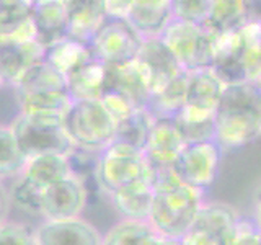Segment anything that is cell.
I'll return each instance as SVG.
<instances>
[{"label": "cell", "instance_id": "obj_29", "mask_svg": "<svg viewBox=\"0 0 261 245\" xmlns=\"http://www.w3.org/2000/svg\"><path fill=\"white\" fill-rule=\"evenodd\" d=\"M27 165L28 159L20 149L12 128L0 125V182H12L21 177Z\"/></svg>", "mask_w": 261, "mask_h": 245}, {"label": "cell", "instance_id": "obj_18", "mask_svg": "<svg viewBox=\"0 0 261 245\" xmlns=\"http://www.w3.org/2000/svg\"><path fill=\"white\" fill-rule=\"evenodd\" d=\"M110 198L111 206L126 220H139L147 223L152 208L153 190L150 178H145L142 182L129 185L122 190H118L111 194H106Z\"/></svg>", "mask_w": 261, "mask_h": 245}, {"label": "cell", "instance_id": "obj_13", "mask_svg": "<svg viewBox=\"0 0 261 245\" xmlns=\"http://www.w3.org/2000/svg\"><path fill=\"white\" fill-rule=\"evenodd\" d=\"M185 145V139L173 119H155L144 154L152 168L173 167Z\"/></svg>", "mask_w": 261, "mask_h": 245}, {"label": "cell", "instance_id": "obj_33", "mask_svg": "<svg viewBox=\"0 0 261 245\" xmlns=\"http://www.w3.org/2000/svg\"><path fill=\"white\" fill-rule=\"evenodd\" d=\"M33 16V2L0 0V39L12 36Z\"/></svg>", "mask_w": 261, "mask_h": 245}, {"label": "cell", "instance_id": "obj_42", "mask_svg": "<svg viewBox=\"0 0 261 245\" xmlns=\"http://www.w3.org/2000/svg\"><path fill=\"white\" fill-rule=\"evenodd\" d=\"M251 84H255V87L258 88V92H259V95H261V76H259L255 82H251Z\"/></svg>", "mask_w": 261, "mask_h": 245}, {"label": "cell", "instance_id": "obj_12", "mask_svg": "<svg viewBox=\"0 0 261 245\" xmlns=\"http://www.w3.org/2000/svg\"><path fill=\"white\" fill-rule=\"evenodd\" d=\"M38 245H101L103 234L84 217L41 220L33 229Z\"/></svg>", "mask_w": 261, "mask_h": 245}, {"label": "cell", "instance_id": "obj_32", "mask_svg": "<svg viewBox=\"0 0 261 245\" xmlns=\"http://www.w3.org/2000/svg\"><path fill=\"white\" fill-rule=\"evenodd\" d=\"M7 188L10 193L12 206L18 208L33 217H41V200H43L44 190L38 188L23 175L12 180V185Z\"/></svg>", "mask_w": 261, "mask_h": 245}, {"label": "cell", "instance_id": "obj_3", "mask_svg": "<svg viewBox=\"0 0 261 245\" xmlns=\"http://www.w3.org/2000/svg\"><path fill=\"white\" fill-rule=\"evenodd\" d=\"M64 128L75 147L100 154L116 141L118 121L101 100H79L65 114Z\"/></svg>", "mask_w": 261, "mask_h": 245}, {"label": "cell", "instance_id": "obj_35", "mask_svg": "<svg viewBox=\"0 0 261 245\" xmlns=\"http://www.w3.org/2000/svg\"><path fill=\"white\" fill-rule=\"evenodd\" d=\"M171 10L176 20L204 24L209 16L211 0H171Z\"/></svg>", "mask_w": 261, "mask_h": 245}, {"label": "cell", "instance_id": "obj_27", "mask_svg": "<svg viewBox=\"0 0 261 245\" xmlns=\"http://www.w3.org/2000/svg\"><path fill=\"white\" fill-rule=\"evenodd\" d=\"M92 59H95V57L90 51V46L72 39H64L47 49L44 61L67 79L72 72H75Z\"/></svg>", "mask_w": 261, "mask_h": 245}, {"label": "cell", "instance_id": "obj_23", "mask_svg": "<svg viewBox=\"0 0 261 245\" xmlns=\"http://www.w3.org/2000/svg\"><path fill=\"white\" fill-rule=\"evenodd\" d=\"M224 88V82L216 76V72L212 69L191 72L190 82H188L186 105L216 111Z\"/></svg>", "mask_w": 261, "mask_h": 245}, {"label": "cell", "instance_id": "obj_10", "mask_svg": "<svg viewBox=\"0 0 261 245\" xmlns=\"http://www.w3.org/2000/svg\"><path fill=\"white\" fill-rule=\"evenodd\" d=\"M88 203L87 183L77 177H69L47 186L41 200L43 220H65L82 217Z\"/></svg>", "mask_w": 261, "mask_h": 245}, {"label": "cell", "instance_id": "obj_17", "mask_svg": "<svg viewBox=\"0 0 261 245\" xmlns=\"http://www.w3.org/2000/svg\"><path fill=\"white\" fill-rule=\"evenodd\" d=\"M126 20L142 39L162 38L173 20L171 0H133Z\"/></svg>", "mask_w": 261, "mask_h": 245}, {"label": "cell", "instance_id": "obj_1", "mask_svg": "<svg viewBox=\"0 0 261 245\" xmlns=\"http://www.w3.org/2000/svg\"><path fill=\"white\" fill-rule=\"evenodd\" d=\"M261 137V95L251 82L225 85L216 110V142L222 152L243 149Z\"/></svg>", "mask_w": 261, "mask_h": 245}, {"label": "cell", "instance_id": "obj_16", "mask_svg": "<svg viewBox=\"0 0 261 245\" xmlns=\"http://www.w3.org/2000/svg\"><path fill=\"white\" fill-rule=\"evenodd\" d=\"M33 23L36 41L46 49L67 39V7L65 0H39L33 2Z\"/></svg>", "mask_w": 261, "mask_h": 245}, {"label": "cell", "instance_id": "obj_30", "mask_svg": "<svg viewBox=\"0 0 261 245\" xmlns=\"http://www.w3.org/2000/svg\"><path fill=\"white\" fill-rule=\"evenodd\" d=\"M155 118L147 108H137L118 122L116 139L121 142L136 147L139 151H144L149 136L152 133Z\"/></svg>", "mask_w": 261, "mask_h": 245}, {"label": "cell", "instance_id": "obj_39", "mask_svg": "<svg viewBox=\"0 0 261 245\" xmlns=\"http://www.w3.org/2000/svg\"><path fill=\"white\" fill-rule=\"evenodd\" d=\"M10 209H12L10 193H8L7 185L4 182H0V224H4L5 220H8Z\"/></svg>", "mask_w": 261, "mask_h": 245}, {"label": "cell", "instance_id": "obj_43", "mask_svg": "<svg viewBox=\"0 0 261 245\" xmlns=\"http://www.w3.org/2000/svg\"><path fill=\"white\" fill-rule=\"evenodd\" d=\"M7 87V84H5V80L2 79V76H0V90H4Z\"/></svg>", "mask_w": 261, "mask_h": 245}, {"label": "cell", "instance_id": "obj_41", "mask_svg": "<svg viewBox=\"0 0 261 245\" xmlns=\"http://www.w3.org/2000/svg\"><path fill=\"white\" fill-rule=\"evenodd\" d=\"M149 245H183V240L181 239H175V237H168V235L155 232Z\"/></svg>", "mask_w": 261, "mask_h": 245}, {"label": "cell", "instance_id": "obj_2", "mask_svg": "<svg viewBox=\"0 0 261 245\" xmlns=\"http://www.w3.org/2000/svg\"><path fill=\"white\" fill-rule=\"evenodd\" d=\"M204 193L185 183L153 190L149 223L155 232L183 239L191 229L201 206Z\"/></svg>", "mask_w": 261, "mask_h": 245}, {"label": "cell", "instance_id": "obj_8", "mask_svg": "<svg viewBox=\"0 0 261 245\" xmlns=\"http://www.w3.org/2000/svg\"><path fill=\"white\" fill-rule=\"evenodd\" d=\"M239 211L227 203L204 201L183 245H232Z\"/></svg>", "mask_w": 261, "mask_h": 245}, {"label": "cell", "instance_id": "obj_6", "mask_svg": "<svg viewBox=\"0 0 261 245\" xmlns=\"http://www.w3.org/2000/svg\"><path fill=\"white\" fill-rule=\"evenodd\" d=\"M160 39L185 72L212 67V33L204 24L173 18Z\"/></svg>", "mask_w": 261, "mask_h": 245}, {"label": "cell", "instance_id": "obj_26", "mask_svg": "<svg viewBox=\"0 0 261 245\" xmlns=\"http://www.w3.org/2000/svg\"><path fill=\"white\" fill-rule=\"evenodd\" d=\"M18 108L21 114L39 118H61L64 119L73 103L69 92H49L38 95L18 96Z\"/></svg>", "mask_w": 261, "mask_h": 245}, {"label": "cell", "instance_id": "obj_11", "mask_svg": "<svg viewBox=\"0 0 261 245\" xmlns=\"http://www.w3.org/2000/svg\"><path fill=\"white\" fill-rule=\"evenodd\" d=\"M105 92L118 93L136 110L147 108L152 96L149 72L137 57L126 64L106 65Z\"/></svg>", "mask_w": 261, "mask_h": 245}, {"label": "cell", "instance_id": "obj_4", "mask_svg": "<svg viewBox=\"0 0 261 245\" xmlns=\"http://www.w3.org/2000/svg\"><path fill=\"white\" fill-rule=\"evenodd\" d=\"M150 172L152 168L144 151L116 139L98 157L95 182L105 194H111L129 185L150 178Z\"/></svg>", "mask_w": 261, "mask_h": 245}, {"label": "cell", "instance_id": "obj_22", "mask_svg": "<svg viewBox=\"0 0 261 245\" xmlns=\"http://www.w3.org/2000/svg\"><path fill=\"white\" fill-rule=\"evenodd\" d=\"M250 5L245 0H211V10L204 27L212 35L240 30L253 15Z\"/></svg>", "mask_w": 261, "mask_h": 245}, {"label": "cell", "instance_id": "obj_20", "mask_svg": "<svg viewBox=\"0 0 261 245\" xmlns=\"http://www.w3.org/2000/svg\"><path fill=\"white\" fill-rule=\"evenodd\" d=\"M106 84V64L92 59L67 77V92L73 102L101 100Z\"/></svg>", "mask_w": 261, "mask_h": 245}, {"label": "cell", "instance_id": "obj_36", "mask_svg": "<svg viewBox=\"0 0 261 245\" xmlns=\"http://www.w3.org/2000/svg\"><path fill=\"white\" fill-rule=\"evenodd\" d=\"M0 245H38L35 231L18 220L8 219L0 224Z\"/></svg>", "mask_w": 261, "mask_h": 245}, {"label": "cell", "instance_id": "obj_38", "mask_svg": "<svg viewBox=\"0 0 261 245\" xmlns=\"http://www.w3.org/2000/svg\"><path fill=\"white\" fill-rule=\"evenodd\" d=\"M133 0H106V15L113 18H127Z\"/></svg>", "mask_w": 261, "mask_h": 245}, {"label": "cell", "instance_id": "obj_25", "mask_svg": "<svg viewBox=\"0 0 261 245\" xmlns=\"http://www.w3.org/2000/svg\"><path fill=\"white\" fill-rule=\"evenodd\" d=\"M188 82H190V74L183 72L159 93L150 96L147 110L155 119H173L183 110L188 96Z\"/></svg>", "mask_w": 261, "mask_h": 245}, {"label": "cell", "instance_id": "obj_7", "mask_svg": "<svg viewBox=\"0 0 261 245\" xmlns=\"http://www.w3.org/2000/svg\"><path fill=\"white\" fill-rule=\"evenodd\" d=\"M142 43L144 39L126 18L106 16L103 27L90 43V51L96 61L106 65H118L134 61Z\"/></svg>", "mask_w": 261, "mask_h": 245}, {"label": "cell", "instance_id": "obj_14", "mask_svg": "<svg viewBox=\"0 0 261 245\" xmlns=\"http://www.w3.org/2000/svg\"><path fill=\"white\" fill-rule=\"evenodd\" d=\"M67 39L90 46L106 20V0H65Z\"/></svg>", "mask_w": 261, "mask_h": 245}, {"label": "cell", "instance_id": "obj_15", "mask_svg": "<svg viewBox=\"0 0 261 245\" xmlns=\"http://www.w3.org/2000/svg\"><path fill=\"white\" fill-rule=\"evenodd\" d=\"M137 59L144 64V67L149 72L152 95L159 93L171 80L185 72L160 38L144 39Z\"/></svg>", "mask_w": 261, "mask_h": 245}, {"label": "cell", "instance_id": "obj_21", "mask_svg": "<svg viewBox=\"0 0 261 245\" xmlns=\"http://www.w3.org/2000/svg\"><path fill=\"white\" fill-rule=\"evenodd\" d=\"M13 90L16 98L49 92H67V79L61 72H57L51 64L43 61L31 65Z\"/></svg>", "mask_w": 261, "mask_h": 245}, {"label": "cell", "instance_id": "obj_28", "mask_svg": "<svg viewBox=\"0 0 261 245\" xmlns=\"http://www.w3.org/2000/svg\"><path fill=\"white\" fill-rule=\"evenodd\" d=\"M242 64L248 82L261 76V15H251L240 28Z\"/></svg>", "mask_w": 261, "mask_h": 245}, {"label": "cell", "instance_id": "obj_9", "mask_svg": "<svg viewBox=\"0 0 261 245\" xmlns=\"http://www.w3.org/2000/svg\"><path fill=\"white\" fill-rule=\"evenodd\" d=\"M222 157L224 152L216 141L186 144L173 167L185 185L206 193L220 174Z\"/></svg>", "mask_w": 261, "mask_h": 245}, {"label": "cell", "instance_id": "obj_24", "mask_svg": "<svg viewBox=\"0 0 261 245\" xmlns=\"http://www.w3.org/2000/svg\"><path fill=\"white\" fill-rule=\"evenodd\" d=\"M23 177L30 180L31 183H35L41 190H46L47 186L72 177L67 155L46 154L30 159L27 168L23 172Z\"/></svg>", "mask_w": 261, "mask_h": 245}, {"label": "cell", "instance_id": "obj_5", "mask_svg": "<svg viewBox=\"0 0 261 245\" xmlns=\"http://www.w3.org/2000/svg\"><path fill=\"white\" fill-rule=\"evenodd\" d=\"M8 126L28 160L46 154L67 155L75 147L65 133L61 118H39L18 113Z\"/></svg>", "mask_w": 261, "mask_h": 245}, {"label": "cell", "instance_id": "obj_19", "mask_svg": "<svg viewBox=\"0 0 261 245\" xmlns=\"http://www.w3.org/2000/svg\"><path fill=\"white\" fill-rule=\"evenodd\" d=\"M173 121L186 144L216 141V111L185 105Z\"/></svg>", "mask_w": 261, "mask_h": 245}, {"label": "cell", "instance_id": "obj_40", "mask_svg": "<svg viewBox=\"0 0 261 245\" xmlns=\"http://www.w3.org/2000/svg\"><path fill=\"white\" fill-rule=\"evenodd\" d=\"M253 220L261 229V185L256 186L255 193H253Z\"/></svg>", "mask_w": 261, "mask_h": 245}, {"label": "cell", "instance_id": "obj_34", "mask_svg": "<svg viewBox=\"0 0 261 245\" xmlns=\"http://www.w3.org/2000/svg\"><path fill=\"white\" fill-rule=\"evenodd\" d=\"M28 62L21 53L20 44L0 41V76L8 87H15L27 72Z\"/></svg>", "mask_w": 261, "mask_h": 245}, {"label": "cell", "instance_id": "obj_37", "mask_svg": "<svg viewBox=\"0 0 261 245\" xmlns=\"http://www.w3.org/2000/svg\"><path fill=\"white\" fill-rule=\"evenodd\" d=\"M232 245H261V229L250 216H240Z\"/></svg>", "mask_w": 261, "mask_h": 245}, {"label": "cell", "instance_id": "obj_31", "mask_svg": "<svg viewBox=\"0 0 261 245\" xmlns=\"http://www.w3.org/2000/svg\"><path fill=\"white\" fill-rule=\"evenodd\" d=\"M153 234L149 223L119 219L106 231L101 245H149Z\"/></svg>", "mask_w": 261, "mask_h": 245}]
</instances>
